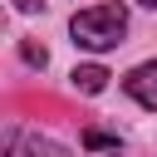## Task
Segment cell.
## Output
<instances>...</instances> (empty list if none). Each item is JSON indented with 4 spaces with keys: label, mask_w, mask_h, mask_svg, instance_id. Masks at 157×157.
Instances as JSON below:
<instances>
[{
    "label": "cell",
    "mask_w": 157,
    "mask_h": 157,
    "mask_svg": "<svg viewBox=\"0 0 157 157\" xmlns=\"http://www.w3.org/2000/svg\"><path fill=\"white\" fill-rule=\"evenodd\" d=\"M69 34H74L78 49H93V54L118 49L123 34H128V10L123 5H88L69 20Z\"/></svg>",
    "instance_id": "6da1fadb"
},
{
    "label": "cell",
    "mask_w": 157,
    "mask_h": 157,
    "mask_svg": "<svg viewBox=\"0 0 157 157\" xmlns=\"http://www.w3.org/2000/svg\"><path fill=\"white\" fill-rule=\"evenodd\" d=\"M123 88L142 103V108H157V59H147V64H137L128 78H123Z\"/></svg>",
    "instance_id": "7a4b0ae2"
},
{
    "label": "cell",
    "mask_w": 157,
    "mask_h": 157,
    "mask_svg": "<svg viewBox=\"0 0 157 157\" xmlns=\"http://www.w3.org/2000/svg\"><path fill=\"white\" fill-rule=\"evenodd\" d=\"M108 78H113V74H108L103 64H78V69L69 74V83H74L78 93H103V88H108Z\"/></svg>",
    "instance_id": "3957f363"
},
{
    "label": "cell",
    "mask_w": 157,
    "mask_h": 157,
    "mask_svg": "<svg viewBox=\"0 0 157 157\" xmlns=\"http://www.w3.org/2000/svg\"><path fill=\"white\" fill-rule=\"evenodd\" d=\"M29 157H69V152H64L59 142H49V137L34 132V137H29Z\"/></svg>",
    "instance_id": "277c9868"
},
{
    "label": "cell",
    "mask_w": 157,
    "mask_h": 157,
    "mask_svg": "<svg viewBox=\"0 0 157 157\" xmlns=\"http://www.w3.org/2000/svg\"><path fill=\"white\" fill-rule=\"evenodd\" d=\"M20 54H25V64H34V69H44V64H49L44 44H34V39H25V44H20Z\"/></svg>",
    "instance_id": "5b68a950"
},
{
    "label": "cell",
    "mask_w": 157,
    "mask_h": 157,
    "mask_svg": "<svg viewBox=\"0 0 157 157\" xmlns=\"http://www.w3.org/2000/svg\"><path fill=\"white\" fill-rule=\"evenodd\" d=\"M83 147H113V152H118V137H113V132H98V128H88V132H83Z\"/></svg>",
    "instance_id": "8992f818"
},
{
    "label": "cell",
    "mask_w": 157,
    "mask_h": 157,
    "mask_svg": "<svg viewBox=\"0 0 157 157\" xmlns=\"http://www.w3.org/2000/svg\"><path fill=\"white\" fill-rule=\"evenodd\" d=\"M15 5H20L25 15H29V10H39V0H15Z\"/></svg>",
    "instance_id": "52a82bcc"
},
{
    "label": "cell",
    "mask_w": 157,
    "mask_h": 157,
    "mask_svg": "<svg viewBox=\"0 0 157 157\" xmlns=\"http://www.w3.org/2000/svg\"><path fill=\"white\" fill-rule=\"evenodd\" d=\"M137 5H152V10H157V0H137Z\"/></svg>",
    "instance_id": "ba28073f"
}]
</instances>
